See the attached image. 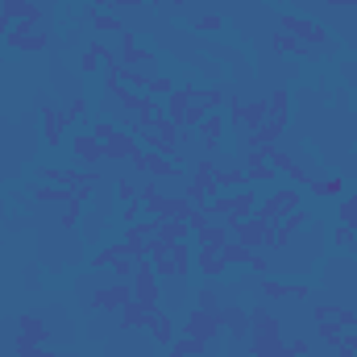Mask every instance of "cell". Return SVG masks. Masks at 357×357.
Segmentation results:
<instances>
[{"label":"cell","instance_id":"cell-17","mask_svg":"<svg viewBox=\"0 0 357 357\" xmlns=\"http://www.w3.org/2000/svg\"><path fill=\"white\" fill-rule=\"evenodd\" d=\"M183 333H187V337H195V341H208V345H212V337L220 333V316H216V312H204V307H195V312H187V320H183Z\"/></svg>","mask_w":357,"mask_h":357},{"label":"cell","instance_id":"cell-14","mask_svg":"<svg viewBox=\"0 0 357 357\" xmlns=\"http://www.w3.org/2000/svg\"><path fill=\"white\" fill-rule=\"evenodd\" d=\"M241 167H245V178H250V187H258V191H266V187H274V178H278V171H274V162H270V158H262L258 150H245Z\"/></svg>","mask_w":357,"mask_h":357},{"label":"cell","instance_id":"cell-16","mask_svg":"<svg viewBox=\"0 0 357 357\" xmlns=\"http://www.w3.org/2000/svg\"><path fill=\"white\" fill-rule=\"evenodd\" d=\"M220 333H229L233 341H250V312L241 303H220Z\"/></svg>","mask_w":357,"mask_h":357},{"label":"cell","instance_id":"cell-51","mask_svg":"<svg viewBox=\"0 0 357 357\" xmlns=\"http://www.w3.org/2000/svg\"><path fill=\"white\" fill-rule=\"evenodd\" d=\"M250 357H295L287 349V341H274V345H258V349H250Z\"/></svg>","mask_w":357,"mask_h":357},{"label":"cell","instance_id":"cell-36","mask_svg":"<svg viewBox=\"0 0 357 357\" xmlns=\"http://www.w3.org/2000/svg\"><path fill=\"white\" fill-rule=\"evenodd\" d=\"M33 199H42V204H71L75 191L71 187H54V183H38L33 187Z\"/></svg>","mask_w":357,"mask_h":357},{"label":"cell","instance_id":"cell-6","mask_svg":"<svg viewBox=\"0 0 357 357\" xmlns=\"http://www.w3.org/2000/svg\"><path fill=\"white\" fill-rule=\"evenodd\" d=\"M129 162H133V171H142L146 178H178L187 171V162H175V158H167L158 150H137Z\"/></svg>","mask_w":357,"mask_h":357},{"label":"cell","instance_id":"cell-46","mask_svg":"<svg viewBox=\"0 0 357 357\" xmlns=\"http://www.w3.org/2000/svg\"><path fill=\"white\" fill-rule=\"evenodd\" d=\"M171 91H175V79L171 75H150L146 79V96H154V100H167Z\"/></svg>","mask_w":357,"mask_h":357},{"label":"cell","instance_id":"cell-23","mask_svg":"<svg viewBox=\"0 0 357 357\" xmlns=\"http://www.w3.org/2000/svg\"><path fill=\"white\" fill-rule=\"evenodd\" d=\"M229 241H233V233H229L225 220H212L208 229H199V233L191 237V245H208V250H225Z\"/></svg>","mask_w":357,"mask_h":357},{"label":"cell","instance_id":"cell-24","mask_svg":"<svg viewBox=\"0 0 357 357\" xmlns=\"http://www.w3.org/2000/svg\"><path fill=\"white\" fill-rule=\"evenodd\" d=\"M154 312H158V307H150V303H142V299H129V303L121 307V328H146Z\"/></svg>","mask_w":357,"mask_h":357},{"label":"cell","instance_id":"cell-47","mask_svg":"<svg viewBox=\"0 0 357 357\" xmlns=\"http://www.w3.org/2000/svg\"><path fill=\"white\" fill-rule=\"evenodd\" d=\"M316 333H320V341H324V345H333V349H337V345H341V337H345V328H341L337 320H320V324H316Z\"/></svg>","mask_w":357,"mask_h":357},{"label":"cell","instance_id":"cell-21","mask_svg":"<svg viewBox=\"0 0 357 357\" xmlns=\"http://www.w3.org/2000/svg\"><path fill=\"white\" fill-rule=\"evenodd\" d=\"M154 237H158V216H142L137 225H125V233H121V241L125 245H137V250H146Z\"/></svg>","mask_w":357,"mask_h":357},{"label":"cell","instance_id":"cell-3","mask_svg":"<svg viewBox=\"0 0 357 357\" xmlns=\"http://www.w3.org/2000/svg\"><path fill=\"white\" fill-rule=\"evenodd\" d=\"M258 187H241V191H220L216 199H212V220H241V216H254V208H258Z\"/></svg>","mask_w":357,"mask_h":357},{"label":"cell","instance_id":"cell-15","mask_svg":"<svg viewBox=\"0 0 357 357\" xmlns=\"http://www.w3.org/2000/svg\"><path fill=\"white\" fill-rule=\"evenodd\" d=\"M262 299H312V278L287 282V278H262Z\"/></svg>","mask_w":357,"mask_h":357},{"label":"cell","instance_id":"cell-26","mask_svg":"<svg viewBox=\"0 0 357 357\" xmlns=\"http://www.w3.org/2000/svg\"><path fill=\"white\" fill-rule=\"evenodd\" d=\"M183 195L191 199V208H212V199L220 195V187H216V183H199V178H187Z\"/></svg>","mask_w":357,"mask_h":357},{"label":"cell","instance_id":"cell-5","mask_svg":"<svg viewBox=\"0 0 357 357\" xmlns=\"http://www.w3.org/2000/svg\"><path fill=\"white\" fill-rule=\"evenodd\" d=\"M278 25H282V33L299 38L303 46H333L328 29H324L320 21H307V17H299V13H278Z\"/></svg>","mask_w":357,"mask_h":357},{"label":"cell","instance_id":"cell-20","mask_svg":"<svg viewBox=\"0 0 357 357\" xmlns=\"http://www.w3.org/2000/svg\"><path fill=\"white\" fill-rule=\"evenodd\" d=\"M42 137H46V146L50 150H59L63 142H67V121H63V112L59 108H42Z\"/></svg>","mask_w":357,"mask_h":357},{"label":"cell","instance_id":"cell-55","mask_svg":"<svg viewBox=\"0 0 357 357\" xmlns=\"http://www.w3.org/2000/svg\"><path fill=\"white\" fill-rule=\"evenodd\" d=\"M250 270H254V274H270V254L254 250V254H250Z\"/></svg>","mask_w":357,"mask_h":357},{"label":"cell","instance_id":"cell-11","mask_svg":"<svg viewBox=\"0 0 357 357\" xmlns=\"http://www.w3.org/2000/svg\"><path fill=\"white\" fill-rule=\"evenodd\" d=\"M133 299H142V303H150V307L162 303V278L154 274L150 258H137V266H133Z\"/></svg>","mask_w":357,"mask_h":357},{"label":"cell","instance_id":"cell-54","mask_svg":"<svg viewBox=\"0 0 357 357\" xmlns=\"http://www.w3.org/2000/svg\"><path fill=\"white\" fill-rule=\"evenodd\" d=\"M116 195H121V204H129V199H137V195H142V187H137L133 178H121V183H116Z\"/></svg>","mask_w":357,"mask_h":357},{"label":"cell","instance_id":"cell-63","mask_svg":"<svg viewBox=\"0 0 357 357\" xmlns=\"http://www.w3.org/2000/svg\"><path fill=\"white\" fill-rule=\"evenodd\" d=\"M100 357H108V354H100Z\"/></svg>","mask_w":357,"mask_h":357},{"label":"cell","instance_id":"cell-7","mask_svg":"<svg viewBox=\"0 0 357 357\" xmlns=\"http://www.w3.org/2000/svg\"><path fill=\"white\" fill-rule=\"evenodd\" d=\"M274 341H282L278 316L270 312L266 303H254V307H250V349H258V345H274Z\"/></svg>","mask_w":357,"mask_h":357},{"label":"cell","instance_id":"cell-53","mask_svg":"<svg viewBox=\"0 0 357 357\" xmlns=\"http://www.w3.org/2000/svg\"><path fill=\"white\" fill-rule=\"evenodd\" d=\"M33 178H38V183H54V187H63V167H38Z\"/></svg>","mask_w":357,"mask_h":357},{"label":"cell","instance_id":"cell-32","mask_svg":"<svg viewBox=\"0 0 357 357\" xmlns=\"http://www.w3.org/2000/svg\"><path fill=\"white\" fill-rule=\"evenodd\" d=\"M108 54H112V46H104L100 38H91L88 50H84V59H79V71H84V75H96V71H100V63H104Z\"/></svg>","mask_w":357,"mask_h":357},{"label":"cell","instance_id":"cell-28","mask_svg":"<svg viewBox=\"0 0 357 357\" xmlns=\"http://www.w3.org/2000/svg\"><path fill=\"white\" fill-rule=\"evenodd\" d=\"M303 191H307L312 199H341V195H345V178H341V175H333V178H312Z\"/></svg>","mask_w":357,"mask_h":357},{"label":"cell","instance_id":"cell-37","mask_svg":"<svg viewBox=\"0 0 357 357\" xmlns=\"http://www.w3.org/2000/svg\"><path fill=\"white\" fill-rule=\"evenodd\" d=\"M204 349H208V341H195V337H178V341H171L167 345V357H204Z\"/></svg>","mask_w":357,"mask_h":357},{"label":"cell","instance_id":"cell-34","mask_svg":"<svg viewBox=\"0 0 357 357\" xmlns=\"http://www.w3.org/2000/svg\"><path fill=\"white\" fill-rule=\"evenodd\" d=\"M216 187H220V191H241V187H250V178H245V167H241V162H233V167H220V175H216Z\"/></svg>","mask_w":357,"mask_h":357},{"label":"cell","instance_id":"cell-18","mask_svg":"<svg viewBox=\"0 0 357 357\" xmlns=\"http://www.w3.org/2000/svg\"><path fill=\"white\" fill-rule=\"evenodd\" d=\"M229 262H225V254L220 250H208V245H195V274L199 278H208V282H216V278H225L229 274Z\"/></svg>","mask_w":357,"mask_h":357},{"label":"cell","instance_id":"cell-43","mask_svg":"<svg viewBox=\"0 0 357 357\" xmlns=\"http://www.w3.org/2000/svg\"><path fill=\"white\" fill-rule=\"evenodd\" d=\"M270 116V108H266V100H250L245 104V116H241V125H245V133H254L262 121Z\"/></svg>","mask_w":357,"mask_h":357},{"label":"cell","instance_id":"cell-38","mask_svg":"<svg viewBox=\"0 0 357 357\" xmlns=\"http://www.w3.org/2000/svg\"><path fill=\"white\" fill-rule=\"evenodd\" d=\"M13 349H17V357H59L50 345H38L33 337H25V333H17L13 337Z\"/></svg>","mask_w":357,"mask_h":357},{"label":"cell","instance_id":"cell-58","mask_svg":"<svg viewBox=\"0 0 357 357\" xmlns=\"http://www.w3.org/2000/svg\"><path fill=\"white\" fill-rule=\"evenodd\" d=\"M337 349H341V354H354V357H357V328H349V333L341 337V345H337Z\"/></svg>","mask_w":357,"mask_h":357},{"label":"cell","instance_id":"cell-59","mask_svg":"<svg viewBox=\"0 0 357 357\" xmlns=\"http://www.w3.org/2000/svg\"><path fill=\"white\" fill-rule=\"evenodd\" d=\"M287 349H291L295 357H307V354H312V341H303V337H295V341H287Z\"/></svg>","mask_w":357,"mask_h":357},{"label":"cell","instance_id":"cell-44","mask_svg":"<svg viewBox=\"0 0 357 357\" xmlns=\"http://www.w3.org/2000/svg\"><path fill=\"white\" fill-rule=\"evenodd\" d=\"M220 254H225V262H229V266H250V254H254V250H250V245H241V241L233 237Z\"/></svg>","mask_w":357,"mask_h":357},{"label":"cell","instance_id":"cell-9","mask_svg":"<svg viewBox=\"0 0 357 357\" xmlns=\"http://www.w3.org/2000/svg\"><path fill=\"white\" fill-rule=\"evenodd\" d=\"M67 146H71V154H75V162H79L84 171H96V167L104 162V142H100L91 129H71Z\"/></svg>","mask_w":357,"mask_h":357},{"label":"cell","instance_id":"cell-1","mask_svg":"<svg viewBox=\"0 0 357 357\" xmlns=\"http://www.w3.org/2000/svg\"><path fill=\"white\" fill-rule=\"evenodd\" d=\"M303 199H307V191H303V187H295V183H278V187H266V191L258 195L254 216H258V220H266V225H278V220H287L291 212H299V208H303Z\"/></svg>","mask_w":357,"mask_h":357},{"label":"cell","instance_id":"cell-62","mask_svg":"<svg viewBox=\"0 0 357 357\" xmlns=\"http://www.w3.org/2000/svg\"><path fill=\"white\" fill-rule=\"evenodd\" d=\"M8 25H13V21H8V17H4V13H0V38H4V33H8Z\"/></svg>","mask_w":357,"mask_h":357},{"label":"cell","instance_id":"cell-41","mask_svg":"<svg viewBox=\"0 0 357 357\" xmlns=\"http://www.w3.org/2000/svg\"><path fill=\"white\" fill-rule=\"evenodd\" d=\"M88 116H91V100L88 96H75V100L67 104V112H63L67 129H79V121H88Z\"/></svg>","mask_w":357,"mask_h":357},{"label":"cell","instance_id":"cell-19","mask_svg":"<svg viewBox=\"0 0 357 357\" xmlns=\"http://www.w3.org/2000/svg\"><path fill=\"white\" fill-rule=\"evenodd\" d=\"M307 220H312V212H307V208H299V212H291L287 220H278V225H274V241H270V254L287 250V245L295 241V233H299V229H303Z\"/></svg>","mask_w":357,"mask_h":357},{"label":"cell","instance_id":"cell-56","mask_svg":"<svg viewBox=\"0 0 357 357\" xmlns=\"http://www.w3.org/2000/svg\"><path fill=\"white\" fill-rule=\"evenodd\" d=\"M312 320L320 324V320H337V303H320V307H312Z\"/></svg>","mask_w":357,"mask_h":357},{"label":"cell","instance_id":"cell-61","mask_svg":"<svg viewBox=\"0 0 357 357\" xmlns=\"http://www.w3.org/2000/svg\"><path fill=\"white\" fill-rule=\"evenodd\" d=\"M91 8H104V13H108V8H112V0H91Z\"/></svg>","mask_w":357,"mask_h":357},{"label":"cell","instance_id":"cell-2","mask_svg":"<svg viewBox=\"0 0 357 357\" xmlns=\"http://www.w3.org/2000/svg\"><path fill=\"white\" fill-rule=\"evenodd\" d=\"M88 129L104 142V162H129V158L142 150V137H137L133 129L116 125V121H91Z\"/></svg>","mask_w":357,"mask_h":357},{"label":"cell","instance_id":"cell-52","mask_svg":"<svg viewBox=\"0 0 357 357\" xmlns=\"http://www.w3.org/2000/svg\"><path fill=\"white\" fill-rule=\"evenodd\" d=\"M142 216H146V208H142V199H129V204L121 208V220H125V225H137Z\"/></svg>","mask_w":357,"mask_h":357},{"label":"cell","instance_id":"cell-27","mask_svg":"<svg viewBox=\"0 0 357 357\" xmlns=\"http://www.w3.org/2000/svg\"><path fill=\"white\" fill-rule=\"evenodd\" d=\"M0 13H4L8 21H42L38 0H0Z\"/></svg>","mask_w":357,"mask_h":357},{"label":"cell","instance_id":"cell-31","mask_svg":"<svg viewBox=\"0 0 357 357\" xmlns=\"http://www.w3.org/2000/svg\"><path fill=\"white\" fill-rule=\"evenodd\" d=\"M146 333H150V337H154L158 345H171V341H175V320H171V312H162V307H158V312L150 316Z\"/></svg>","mask_w":357,"mask_h":357},{"label":"cell","instance_id":"cell-57","mask_svg":"<svg viewBox=\"0 0 357 357\" xmlns=\"http://www.w3.org/2000/svg\"><path fill=\"white\" fill-rule=\"evenodd\" d=\"M337 324L349 333V328H357V312H349V307H337Z\"/></svg>","mask_w":357,"mask_h":357},{"label":"cell","instance_id":"cell-42","mask_svg":"<svg viewBox=\"0 0 357 357\" xmlns=\"http://www.w3.org/2000/svg\"><path fill=\"white\" fill-rule=\"evenodd\" d=\"M229 100V91L225 88H204V84H195V104H204V108H212V112H220V104Z\"/></svg>","mask_w":357,"mask_h":357},{"label":"cell","instance_id":"cell-33","mask_svg":"<svg viewBox=\"0 0 357 357\" xmlns=\"http://www.w3.org/2000/svg\"><path fill=\"white\" fill-rule=\"evenodd\" d=\"M195 274V245L191 241H178L175 245V278L183 282V278H191Z\"/></svg>","mask_w":357,"mask_h":357},{"label":"cell","instance_id":"cell-29","mask_svg":"<svg viewBox=\"0 0 357 357\" xmlns=\"http://www.w3.org/2000/svg\"><path fill=\"white\" fill-rule=\"evenodd\" d=\"M88 21H91V29L100 33V38H108V33H125V21L116 17V13H104V8H88Z\"/></svg>","mask_w":357,"mask_h":357},{"label":"cell","instance_id":"cell-30","mask_svg":"<svg viewBox=\"0 0 357 357\" xmlns=\"http://www.w3.org/2000/svg\"><path fill=\"white\" fill-rule=\"evenodd\" d=\"M17 333L33 337L38 345H50V328H46V320H42V316H33V312H21V316H17Z\"/></svg>","mask_w":357,"mask_h":357},{"label":"cell","instance_id":"cell-4","mask_svg":"<svg viewBox=\"0 0 357 357\" xmlns=\"http://www.w3.org/2000/svg\"><path fill=\"white\" fill-rule=\"evenodd\" d=\"M38 25H42V21H13L8 33H4V46H8V50H21V54H38V50H46L50 38H46Z\"/></svg>","mask_w":357,"mask_h":357},{"label":"cell","instance_id":"cell-12","mask_svg":"<svg viewBox=\"0 0 357 357\" xmlns=\"http://www.w3.org/2000/svg\"><path fill=\"white\" fill-rule=\"evenodd\" d=\"M191 133H199L204 150H208V154H216V150H225V146H229V116H225V112H208Z\"/></svg>","mask_w":357,"mask_h":357},{"label":"cell","instance_id":"cell-49","mask_svg":"<svg viewBox=\"0 0 357 357\" xmlns=\"http://www.w3.org/2000/svg\"><path fill=\"white\" fill-rule=\"evenodd\" d=\"M216 175H220V167H216L212 158H199V162L191 167V178H199V183H216Z\"/></svg>","mask_w":357,"mask_h":357},{"label":"cell","instance_id":"cell-60","mask_svg":"<svg viewBox=\"0 0 357 357\" xmlns=\"http://www.w3.org/2000/svg\"><path fill=\"white\" fill-rule=\"evenodd\" d=\"M137 4H146V0H112V8H137Z\"/></svg>","mask_w":357,"mask_h":357},{"label":"cell","instance_id":"cell-45","mask_svg":"<svg viewBox=\"0 0 357 357\" xmlns=\"http://www.w3.org/2000/svg\"><path fill=\"white\" fill-rule=\"evenodd\" d=\"M195 307H204V312H220V295H216V287H212V282L195 287Z\"/></svg>","mask_w":357,"mask_h":357},{"label":"cell","instance_id":"cell-22","mask_svg":"<svg viewBox=\"0 0 357 357\" xmlns=\"http://www.w3.org/2000/svg\"><path fill=\"white\" fill-rule=\"evenodd\" d=\"M270 46H274L278 54H291V59H299V63H312V59H316V50H312V46H303L299 38H291V33H278V29H274Z\"/></svg>","mask_w":357,"mask_h":357},{"label":"cell","instance_id":"cell-40","mask_svg":"<svg viewBox=\"0 0 357 357\" xmlns=\"http://www.w3.org/2000/svg\"><path fill=\"white\" fill-rule=\"evenodd\" d=\"M333 216H337L341 225H349V229H357V191H345V195L337 199V208H333Z\"/></svg>","mask_w":357,"mask_h":357},{"label":"cell","instance_id":"cell-25","mask_svg":"<svg viewBox=\"0 0 357 357\" xmlns=\"http://www.w3.org/2000/svg\"><path fill=\"white\" fill-rule=\"evenodd\" d=\"M266 108H270L266 121L282 125V129L291 125V91H287V88H274V91H270V96H266Z\"/></svg>","mask_w":357,"mask_h":357},{"label":"cell","instance_id":"cell-50","mask_svg":"<svg viewBox=\"0 0 357 357\" xmlns=\"http://www.w3.org/2000/svg\"><path fill=\"white\" fill-rule=\"evenodd\" d=\"M79 216H84V204H79V199H71V204H67V212H63V220H59V225H63V229H67V233H71V229H79Z\"/></svg>","mask_w":357,"mask_h":357},{"label":"cell","instance_id":"cell-10","mask_svg":"<svg viewBox=\"0 0 357 357\" xmlns=\"http://www.w3.org/2000/svg\"><path fill=\"white\" fill-rule=\"evenodd\" d=\"M121 63H125V67H133V71H150V75H158V71H154V67H158V50L142 46L133 29H125V33H121Z\"/></svg>","mask_w":357,"mask_h":357},{"label":"cell","instance_id":"cell-13","mask_svg":"<svg viewBox=\"0 0 357 357\" xmlns=\"http://www.w3.org/2000/svg\"><path fill=\"white\" fill-rule=\"evenodd\" d=\"M129 299H133V282H116V278H112V287L91 291V307L96 312H121Z\"/></svg>","mask_w":357,"mask_h":357},{"label":"cell","instance_id":"cell-35","mask_svg":"<svg viewBox=\"0 0 357 357\" xmlns=\"http://www.w3.org/2000/svg\"><path fill=\"white\" fill-rule=\"evenodd\" d=\"M328 245L333 250H341V254H354L357 250V229H349V225H333V233H328Z\"/></svg>","mask_w":357,"mask_h":357},{"label":"cell","instance_id":"cell-8","mask_svg":"<svg viewBox=\"0 0 357 357\" xmlns=\"http://www.w3.org/2000/svg\"><path fill=\"white\" fill-rule=\"evenodd\" d=\"M229 233H233L241 245H250V250H270V241H274V225L258 220V216H241V220H229Z\"/></svg>","mask_w":357,"mask_h":357},{"label":"cell","instance_id":"cell-39","mask_svg":"<svg viewBox=\"0 0 357 357\" xmlns=\"http://www.w3.org/2000/svg\"><path fill=\"white\" fill-rule=\"evenodd\" d=\"M158 237H162V241H171V245L191 241V225H187V220H158Z\"/></svg>","mask_w":357,"mask_h":357},{"label":"cell","instance_id":"cell-48","mask_svg":"<svg viewBox=\"0 0 357 357\" xmlns=\"http://www.w3.org/2000/svg\"><path fill=\"white\" fill-rule=\"evenodd\" d=\"M191 29H199V33H220V29H225V17H220V13H204V17L191 21Z\"/></svg>","mask_w":357,"mask_h":357}]
</instances>
